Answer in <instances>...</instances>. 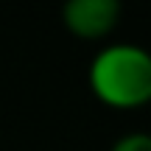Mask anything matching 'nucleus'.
<instances>
[{
  "label": "nucleus",
  "mask_w": 151,
  "mask_h": 151,
  "mask_svg": "<svg viewBox=\"0 0 151 151\" xmlns=\"http://www.w3.org/2000/svg\"><path fill=\"white\" fill-rule=\"evenodd\" d=\"M67 31L81 39H101L120 20L118 0H67L62 9Z\"/></svg>",
  "instance_id": "2"
},
{
  "label": "nucleus",
  "mask_w": 151,
  "mask_h": 151,
  "mask_svg": "<svg viewBox=\"0 0 151 151\" xmlns=\"http://www.w3.org/2000/svg\"><path fill=\"white\" fill-rule=\"evenodd\" d=\"M109 151H151V134L148 132H129L118 137Z\"/></svg>",
  "instance_id": "3"
},
{
  "label": "nucleus",
  "mask_w": 151,
  "mask_h": 151,
  "mask_svg": "<svg viewBox=\"0 0 151 151\" xmlns=\"http://www.w3.org/2000/svg\"><path fill=\"white\" fill-rule=\"evenodd\" d=\"M148 104H151V98H148Z\"/></svg>",
  "instance_id": "4"
},
{
  "label": "nucleus",
  "mask_w": 151,
  "mask_h": 151,
  "mask_svg": "<svg viewBox=\"0 0 151 151\" xmlns=\"http://www.w3.org/2000/svg\"><path fill=\"white\" fill-rule=\"evenodd\" d=\"M90 90L98 101L134 109L151 98V53L140 45H106L90 62Z\"/></svg>",
  "instance_id": "1"
}]
</instances>
